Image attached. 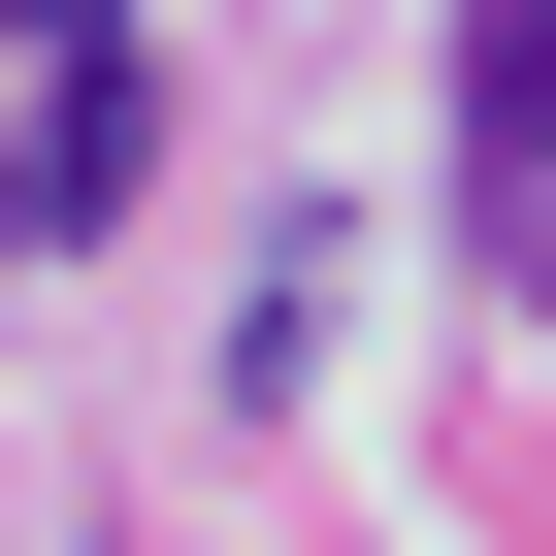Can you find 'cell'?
<instances>
[{
	"mask_svg": "<svg viewBox=\"0 0 556 556\" xmlns=\"http://www.w3.org/2000/svg\"><path fill=\"white\" fill-rule=\"evenodd\" d=\"M458 197H491V295H556V0H458Z\"/></svg>",
	"mask_w": 556,
	"mask_h": 556,
	"instance_id": "cell-2",
	"label": "cell"
},
{
	"mask_svg": "<svg viewBox=\"0 0 556 556\" xmlns=\"http://www.w3.org/2000/svg\"><path fill=\"white\" fill-rule=\"evenodd\" d=\"M131 164H164V34L131 0H0V262L131 229Z\"/></svg>",
	"mask_w": 556,
	"mask_h": 556,
	"instance_id": "cell-1",
	"label": "cell"
}]
</instances>
